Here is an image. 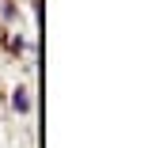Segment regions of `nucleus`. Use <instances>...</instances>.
<instances>
[]
</instances>
